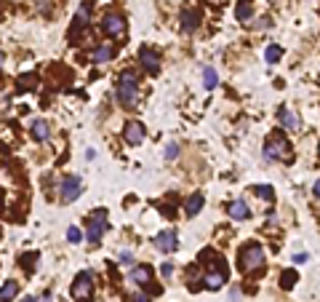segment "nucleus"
<instances>
[{"label": "nucleus", "mask_w": 320, "mask_h": 302, "mask_svg": "<svg viewBox=\"0 0 320 302\" xmlns=\"http://www.w3.org/2000/svg\"><path fill=\"white\" fill-rule=\"evenodd\" d=\"M283 56V48L280 46H267V51H264V59H267V64H275Z\"/></svg>", "instance_id": "5701e85b"}, {"label": "nucleus", "mask_w": 320, "mask_h": 302, "mask_svg": "<svg viewBox=\"0 0 320 302\" xmlns=\"http://www.w3.org/2000/svg\"><path fill=\"white\" fill-rule=\"evenodd\" d=\"M171 273H174V265H171V262H166V265H163V276H171Z\"/></svg>", "instance_id": "72a5a7b5"}, {"label": "nucleus", "mask_w": 320, "mask_h": 302, "mask_svg": "<svg viewBox=\"0 0 320 302\" xmlns=\"http://www.w3.org/2000/svg\"><path fill=\"white\" fill-rule=\"evenodd\" d=\"M251 190H254L259 198H267V200H272V198H275V190H272L270 184H254Z\"/></svg>", "instance_id": "a878e982"}, {"label": "nucleus", "mask_w": 320, "mask_h": 302, "mask_svg": "<svg viewBox=\"0 0 320 302\" xmlns=\"http://www.w3.org/2000/svg\"><path fill=\"white\" fill-rule=\"evenodd\" d=\"M128 278H131V281H134L136 286H147V284L152 281V268H150V265H139V268L131 270Z\"/></svg>", "instance_id": "2eb2a0df"}, {"label": "nucleus", "mask_w": 320, "mask_h": 302, "mask_svg": "<svg viewBox=\"0 0 320 302\" xmlns=\"http://www.w3.org/2000/svg\"><path fill=\"white\" fill-rule=\"evenodd\" d=\"M264 158L267 160H291V142L283 134H272L264 142Z\"/></svg>", "instance_id": "7ed1b4c3"}, {"label": "nucleus", "mask_w": 320, "mask_h": 302, "mask_svg": "<svg viewBox=\"0 0 320 302\" xmlns=\"http://www.w3.org/2000/svg\"><path fill=\"white\" fill-rule=\"evenodd\" d=\"M264 268V249L259 244H248L238 254V270L243 276H254Z\"/></svg>", "instance_id": "f03ea898"}, {"label": "nucleus", "mask_w": 320, "mask_h": 302, "mask_svg": "<svg viewBox=\"0 0 320 302\" xmlns=\"http://www.w3.org/2000/svg\"><path fill=\"white\" fill-rule=\"evenodd\" d=\"M3 206H5V190L0 188V212H3Z\"/></svg>", "instance_id": "c9c22d12"}, {"label": "nucleus", "mask_w": 320, "mask_h": 302, "mask_svg": "<svg viewBox=\"0 0 320 302\" xmlns=\"http://www.w3.org/2000/svg\"><path fill=\"white\" fill-rule=\"evenodd\" d=\"M256 27H259V30H267V27H272V19H270V16H262Z\"/></svg>", "instance_id": "2f4dec72"}, {"label": "nucleus", "mask_w": 320, "mask_h": 302, "mask_svg": "<svg viewBox=\"0 0 320 302\" xmlns=\"http://www.w3.org/2000/svg\"><path fill=\"white\" fill-rule=\"evenodd\" d=\"M224 281H227V273H219V270H208L206 276H203V286L211 292H216V289H222Z\"/></svg>", "instance_id": "4468645a"}, {"label": "nucleus", "mask_w": 320, "mask_h": 302, "mask_svg": "<svg viewBox=\"0 0 320 302\" xmlns=\"http://www.w3.org/2000/svg\"><path fill=\"white\" fill-rule=\"evenodd\" d=\"M88 16H91V3H80V8H77L75 19H72V30H69V38H75L85 24H88Z\"/></svg>", "instance_id": "1a4fd4ad"}, {"label": "nucleus", "mask_w": 320, "mask_h": 302, "mask_svg": "<svg viewBox=\"0 0 320 302\" xmlns=\"http://www.w3.org/2000/svg\"><path fill=\"white\" fill-rule=\"evenodd\" d=\"M155 206H158L163 214H168V216H176V208H174V204H160V200H155Z\"/></svg>", "instance_id": "c756f323"}, {"label": "nucleus", "mask_w": 320, "mask_h": 302, "mask_svg": "<svg viewBox=\"0 0 320 302\" xmlns=\"http://www.w3.org/2000/svg\"><path fill=\"white\" fill-rule=\"evenodd\" d=\"M139 64H142L150 75H158L160 72V56L152 48H147V46H144V48H139Z\"/></svg>", "instance_id": "6e6552de"}, {"label": "nucleus", "mask_w": 320, "mask_h": 302, "mask_svg": "<svg viewBox=\"0 0 320 302\" xmlns=\"http://www.w3.org/2000/svg\"><path fill=\"white\" fill-rule=\"evenodd\" d=\"M203 200H206V198H203V192H192V196L184 200V212H187V216H195V214H198L200 208H203Z\"/></svg>", "instance_id": "a211bd4d"}, {"label": "nucleus", "mask_w": 320, "mask_h": 302, "mask_svg": "<svg viewBox=\"0 0 320 302\" xmlns=\"http://www.w3.org/2000/svg\"><path fill=\"white\" fill-rule=\"evenodd\" d=\"M176 158H179V144L171 142V144L166 147V160H176Z\"/></svg>", "instance_id": "c85d7f7f"}, {"label": "nucleus", "mask_w": 320, "mask_h": 302, "mask_svg": "<svg viewBox=\"0 0 320 302\" xmlns=\"http://www.w3.org/2000/svg\"><path fill=\"white\" fill-rule=\"evenodd\" d=\"M115 56V46H110V43H101V46H96V51H93V62L96 64H104V62H110Z\"/></svg>", "instance_id": "6ab92c4d"}, {"label": "nucleus", "mask_w": 320, "mask_h": 302, "mask_svg": "<svg viewBox=\"0 0 320 302\" xmlns=\"http://www.w3.org/2000/svg\"><path fill=\"white\" fill-rule=\"evenodd\" d=\"M35 86H37V78L32 72H24V75H19V78H16V88L19 91H32Z\"/></svg>", "instance_id": "412c9836"}, {"label": "nucleus", "mask_w": 320, "mask_h": 302, "mask_svg": "<svg viewBox=\"0 0 320 302\" xmlns=\"http://www.w3.org/2000/svg\"><path fill=\"white\" fill-rule=\"evenodd\" d=\"M294 284H296V270H286V273L280 276V286H283V289H291Z\"/></svg>", "instance_id": "bb28decb"}, {"label": "nucleus", "mask_w": 320, "mask_h": 302, "mask_svg": "<svg viewBox=\"0 0 320 302\" xmlns=\"http://www.w3.org/2000/svg\"><path fill=\"white\" fill-rule=\"evenodd\" d=\"M118 262H120V265H134V254H131V252H120Z\"/></svg>", "instance_id": "7c9ffc66"}, {"label": "nucleus", "mask_w": 320, "mask_h": 302, "mask_svg": "<svg viewBox=\"0 0 320 302\" xmlns=\"http://www.w3.org/2000/svg\"><path fill=\"white\" fill-rule=\"evenodd\" d=\"M318 152H320V144H318Z\"/></svg>", "instance_id": "ea45409f"}, {"label": "nucleus", "mask_w": 320, "mask_h": 302, "mask_svg": "<svg viewBox=\"0 0 320 302\" xmlns=\"http://www.w3.org/2000/svg\"><path fill=\"white\" fill-rule=\"evenodd\" d=\"M67 241H69V244H80V241H83V233H80V228H75V224H72V228L67 230Z\"/></svg>", "instance_id": "cd10ccee"}, {"label": "nucleus", "mask_w": 320, "mask_h": 302, "mask_svg": "<svg viewBox=\"0 0 320 302\" xmlns=\"http://www.w3.org/2000/svg\"><path fill=\"white\" fill-rule=\"evenodd\" d=\"M216 83H219V75H216V70H214V67H206V70H203V86L211 91V88H216Z\"/></svg>", "instance_id": "4be33fe9"}, {"label": "nucleus", "mask_w": 320, "mask_h": 302, "mask_svg": "<svg viewBox=\"0 0 320 302\" xmlns=\"http://www.w3.org/2000/svg\"><path fill=\"white\" fill-rule=\"evenodd\" d=\"M0 62H3V51H0Z\"/></svg>", "instance_id": "58836bf2"}, {"label": "nucleus", "mask_w": 320, "mask_h": 302, "mask_svg": "<svg viewBox=\"0 0 320 302\" xmlns=\"http://www.w3.org/2000/svg\"><path fill=\"white\" fill-rule=\"evenodd\" d=\"M80 190H83V180L77 174H69L61 180V200L64 204H72L75 198H80Z\"/></svg>", "instance_id": "423d86ee"}, {"label": "nucleus", "mask_w": 320, "mask_h": 302, "mask_svg": "<svg viewBox=\"0 0 320 302\" xmlns=\"http://www.w3.org/2000/svg\"><path fill=\"white\" fill-rule=\"evenodd\" d=\"M312 192H315V198H320V180L315 182V188H312Z\"/></svg>", "instance_id": "e433bc0d"}, {"label": "nucleus", "mask_w": 320, "mask_h": 302, "mask_svg": "<svg viewBox=\"0 0 320 302\" xmlns=\"http://www.w3.org/2000/svg\"><path fill=\"white\" fill-rule=\"evenodd\" d=\"M235 16H238L240 22H248V19H251V0H240V6H238Z\"/></svg>", "instance_id": "b1692460"}, {"label": "nucleus", "mask_w": 320, "mask_h": 302, "mask_svg": "<svg viewBox=\"0 0 320 302\" xmlns=\"http://www.w3.org/2000/svg\"><path fill=\"white\" fill-rule=\"evenodd\" d=\"M91 294H93V273L91 270H83L72 284V297H75V302H91Z\"/></svg>", "instance_id": "20e7f679"}, {"label": "nucleus", "mask_w": 320, "mask_h": 302, "mask_svg": "<svg viewBox=\"0 0 320 302\" xmlns=\"http://www.w3.org/2000/svg\"><path fill=\"white\" fill-rule=\"evenodd\" d=\"M155 246H158V249L163 252V254H171L179 246V241H176V233L174 230H163V233L155 238Z\"/></svg>", "instance_id": "9b49d317"}, {"label": "nucleus", "mask_w": 320, "mask_h": 302, "mask_svg": "<svg viewBox=\"0 0 320 302\" xmlns=\"http://www.w3.org/2000/svg\"><path fill=\"white\" fill-rule=\"evenodd\" d=\"M310 257H307V254H294V262H296V265H302V262H307Z\"/></svg>", "instance_id": "473e14b6"}, {"label": "nucleus", "mask_w": 320, "mask_h": 302, "mask_svg": "<svg viewBox=\"0 0 320 302\" xmlns=\"http://www.w3.org/2000/svg\"><path fill=\"white\" fill-rule=\"evenodd\" d=\"M101 30H104L107 35H112V38H123L126 35V19L112 11V14H107V16L101 19Z\"/></svg>", "instance_id": "0eeeda50"}, {"label": "nucleus", "mask_w": 320, "mask_h": 302, "mask_svg": "<svg viewBox=\"0 0 320 302\" xmlns=\"http://www.w3.org/2000/svg\"><path fill=\"white\" fill-rule=\"evenodd\" d=\"M123 136H126L128 144H139V142L144 139V126H142V123H136V120H128V123H126V131H123Z\"/></svg>", "instance_id": "f8f14e48"}, {"label": "nucleus", "mask_w": 320, "mask_h": 302, "mask_svg": "<svg viewBox=\"0 0 320 302\" xmlns=\"http://www.w3.org/2000/svg\"><path fill=\"white\" fill-rule=\"evenodd\" d=\"M230 216H232V220H238V222H243V220L251 216V208H248V204L243 198H238V200H232V204H230Z\"/></svg>", "instance_id": "dca6fc26"}, {"label": "nucleus", "mask_w": 320, "mask_h": 302, "mask_svg": "<svg viewBox=\"0 0 320 302\" xmlns=\"http://www.w3.org/2000/svg\"><path fill=\"white\" fill-rule=\"evenodd\" d=\"M107 212L104 208H99V212H93L91 214V220H88V233H85V238H88L91 244H99L101 241V236L107 233Z\"/></svg>", "instance_id": "39448f33"}, {"label": "nucleus", "mask_w": 320, "mask_h": 302, "mask_svg": "<svg viewBox=\"0 0 320 302\" xmlns=\"http://www.w3.org/2000/svg\"><path fill=\"white\" fill-rule=\"evenodd\" d=\"M37 260H40V254H37V252L21 254V268H24V270H32V268L37 265Z\"/></svg>", "instance_id": "393cba45"}, {"label": "nucleus", "mask_w": 320, "mask_h": 302, "mask_svg": "<svg viewBox=\"0 0 320 302\" xmlns=\"http://www.w3.org/2000/svg\"><path fill=\"white\" fill-rule=\"evenodd\" d=\"M118 102L123 107H134L139 102V75L134 70H123L120 78H118Z\"/></svg>", "instance_id": "f257e3e1"}, {"label": "nucleus", "mask_w": 320, "mask_h": 302, "mask_svg": "<svg viewBox=\"0 0 320 302\" xmlns=\"http://www.w3.org/2000/svg\"><path fill=\"white\" fill-rule=\"evenodd\" d=\"M21 302H40V300H37V297H24Z\"/></svg>", "instance_id": "4c0bfd02"}, {"label": "nucleus", "mask_w": 320, "mask_h": 302, "mask_svg": "<svg viewBox=\"0 0 320 302\" xmlns=\"http://www.w3.org/2000/svg\"><path fill=\"white\" fill-rule=\"evenodd\" d=\"M200 11L198 8H182V30L184 32H195L200 27Z\"/></svg>", "instance_id": "9d476101"}, {"label": "nucleus", "mask_w": 320, "mask_h": 302, "mask_svg": "<svg viewBox=\"0 0 320 302\" xmlns=\"http://www.w3.org/2000/svg\"><path fill=\"white\" fill-rule=\"evenodd\" d=\"M278 118H280V126L288 128V131H296V128H299V118H296V112L288 110V107H280V110H278Z\"/></svg>", "instance_id": "f3484780"}, {"label": "nucleus", "mask_w": 320, "mask_h": 302, "mask_svg": "<svg viewBox=\"0 0 320 302\" xmlns=\"http://www.w3.org/2000/svg\"><path fill=\"white\" fill-rule=\"evenodd\" d=\"M29 134H32L35 142H45V139L51 136V126H48V120H43V118L32 120V126H29Z\"/></svg>", "instance_id": "ddd939ff"}, {"label": "nucleus", "mask_w": 320, "mask_h": 302, "mask_svg": "<svg viewBox=\"0 0 320 302\" xmlns=\"http://www.w3.org/2000/svg\"><path fill=\"white\" fill-rule=\"evenodd\" d=\"M19 294V281H5L0 289V302H11Z\"/></svg>", "instance_id": "aec40b11"}, {"label": "nucleus", "mask_w": 320, "mask_h": 302, "mask_svg": "<svg viewBox=\"0 0 320 302\" xmlns=\"http://www.w3.org/2000/svg\"><path fill=\"white\" fill-rule=\"evenodd\" d=\"M134 302H150V294H136Z\"/></svg>", "instance_id": "f704fd0d"}]
</instances>
